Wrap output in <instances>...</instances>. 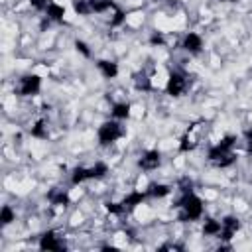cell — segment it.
<instances>
[{
  "label": "cell",
  "mask_w": 252,
  "mask_h": 252,
  "mask_svg": "<svg viewBox=\"0 0 252 252\" xmlns=\"http://www.w3.org/2000/svg\"><path fill=\"white\" fill-rule=\"evenodd\" d=\"M175 207L179 209L181 222H197V220H203V217L207 215V203L197 191L179 195V199L175 201Z\"/></svg>",
  "instance_id": "cell-1"
},
{
  "label": "cell",
  "mask_w": 252,
  "mask_h": 252,
  "mask_svg": "<svg viewBox=\"0 0 252 252\" xmlns=\"http://www.w3.org/2000/svg\"><path fill=\"white\" fill-rule=\"evenodd\" d=\"M124 136H126V128H124L122 120L108 118V120L100 122L98 128H96V142H98V146H102V148H112V146H114L116 142H120Z\"/></svg>",
  "instance_id": "cell-2"
},
{
  "label": "cell",
  "mask_w": 252,
  "mask_h": 252,
  "mask_svg": "<svg viewBox=\"0 0 252 252\" xmlns=\"http://www.w3.org/2000/svg\"><path fill=\"white\" fill-rule=\"evenodd\" d=\"M41 89H43V77L35 71H30L18 79V83L14 87V94L22 96V98H33L41 93Z\"/></svg>",
  "instance_id": "cell-3"
},
{
  "label": "cell",
  "mask_w": 252,
  "mask_h": 252,
  "mask_svg": "<svg viewBox=\"0 0 252 252\" xmlns=\"http://www.w3.org/2000/svg\"><path fill=\"white\" fill-rule=\"evenodd\" d=\"M189 89V77L187 73L179 71V69H173L167 73V79H165V85H163V91L169 98H179L187 93Z\"/></svg>",
  "instance_id": "cell-4"
},
{
  "label": "cell",
  "mask_w": 252,
  "mask_h": 252,
  "mask_svg": "<svg viewBox=\"0 0 252 252\" xmlns=\"http://www.w3.org/2000/svg\"><path fill=\"white\" fill-rule=\"evenodd\" d=\"M161 163H163V154H161L158 148H148V150H144V152L138 156V159H136L138 169L144 171V173L158 171V169L161 167Z\"/></svg>",
  "instance_id": "cell-5"
},
{
  "label": "cell",
  "mask_w": 252,
  "mask_h": 252,
  "mask_svg": "<svg viewBox=\"0 0 252 252\" xmlns=\"http://www.w3.org/2000/svg\"><path fill=\"white\" fill-rule=\"evenodd\" d=\"M65 246L67 244H65L63 232H59L55 228H47L37 236V248L39 250H63Z\"/></svg>",
  "instance_id": "cell-6"
},
{
  "label": "cell",
  "mask_w": 252,
  "mask_h": 252,
  "mask_svg": "<svg viewBox=\"0 0 252 252\" xmlns=\"http://www.w3.org/2000/svg\"><path fill=\"white\" fill-rule=\"evenodd\" d=\"M179 47L187 53V55H199L203 49H205V39L199 32L195 30H189L181 35V41H179Z\"/></svg>",
  "instance_id": "cell-7"
},
{
  "label": "cell",
  "mask_w": 252,
  "mask_h": 252,
  "mask_svg": "<svg viewBox=\"0 0 252 252\" xmlns=\"http://www.w3.org/2000/svg\"><path fill=\"white\" fill-rule=\"evenodd\" d=\"M94 67L100 73V77L102 79H108V81H112V79H116L120 75V65L114 59H96L94 61Z\"/></svg>",
  "instance_id": "cell-8"
},
{
  "label": "cell",
  "mask_w": 252,
  "mask_h": 252,
  "mask_svg": "<svg viewBox=\"0 0 252 252\" xmlns=\"http://www.w3.org/2000/svg\"><path fill=\"white\" fill-rule=\"evenodd\" d=\"M146 193L150 199H165L173 193V187L165 181H150L146 187Z\"/></svg>",
  "instance_id": "cell-9"
},
{
  "label": "cell",
  "mask_w": 252,
  "mask_h": 252,
  "mask_svg": "<svg viewBox=\"0 0 252 252\" xmlns=\"http://www.w3.org/2000/svg\"><path fill=\"white\" fill-rule=\"evenodd\" d=\"M110 118H114V120H130L132 118V102L130 100H116V102H112V106H110Z\"/></svg>",
  "instance_id": "cell-10"
},
{
  "label": "cell",
  "mask_w": 252,
  "mask_h": 252,
  "mask_svg": "<svg viewBox=\"0 0 252 252\" xmlns=\"http://www.w3.org/2000/svg\"><path fill=\"white\" fill-rule=\"evenodd\" d=\"M65 14H67L65 6L61 2H55V0H51V4L47 6V10L43 12L45 20H49L51 24H63L65 22Z\"/></svg>",
  "instance_id": "cell-11"
},
{
  "label": "cell",
  "mask_w": 252,
  "mask_h": 252,
  "mask_svg": "<svg viewBox=\"0 0 252 252\" xmlns=\"http://www.w3.org/2000/svg\"><path fill=\"white\" fill-rule=\"evenodd\" d=\"M220 228H222L220 219H217V217H207V215H205V219H203V226H201L203 236H209V238H219Z\"/></svg>",
  "instance_id": "cell-12"
},
{
  "label": "cell",
  "mask_w": 252,
  "mask_h": 252,
  "mask_svg": "<svg viewBox=\"0 0 252 252\" xmlns=\"http://www.w3.org/2000/svg\"><path fill=\"white\" fill-rule=\"evenodd\" d=\"M0 222L2 226H10L12 222H16V209L12 205H4L0 211Z\"/></svg>",
  "instance_id": "cell-13"
},
{
  "label": "cell",
  "mask_w": 252,
  "mask_h": 252,
  "mask_svg": "<svg viewBox=\"0 0 252 252\" xmlns=\"http://www.w3.org/2000/svg\"><path fill=\"white\" fill-rule=\"evenodd\" d=\"M73 45H75L77 53H81L85 59H91V57H93V53H94V51H93V47H91L85 39H75V41H73Z\"/></svg>",
  "instance_id": "cell-14"
},
{
  "label": "cell",
  "mask_w": 252,
  "mask_h": 252,
  "mask_svg": "<svg viewBox=\"0 0 252 252\" xmlns=\"http://www.w3.org/2000/svg\"><path fill=\"white\" fill-rule=\"evenodd\" d=\"M244 138H246V142H244V144H246L248 156L252 158V130H246V132H244Z\"/></svg>",
  "instance_id": "cell-15"
},
{
  "label": "cell",
  "mask_w": 252,
  "mask_h": 252,
  "mask_svg": "<svg viewBox=\"0 0 252 252\" xmlns=\"http://www.w3.org/2000/svg\"><path fill=\"white\" fill-rule=\"evenodd\" d=\"M217 2H220V4H236L238 0H217Z\"/></svg>",
  "instance_id": "cell-16"
},
{
  "label": "cell",
  "mask_w": 252,
  "mask_h": 252,
  "mask_svg": "<svg viewBox=\"0 0 252 252\" xmlns=\"http://www.w3.org/2000/svg\"><path fill=\"white\" fill-rule=\"evenodd\" d=\"M165 2H169V4H175V2H181V0H165Z\"/></svg>",
  "instance_id": "cell-17"
}]
</instances>
